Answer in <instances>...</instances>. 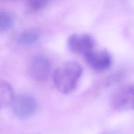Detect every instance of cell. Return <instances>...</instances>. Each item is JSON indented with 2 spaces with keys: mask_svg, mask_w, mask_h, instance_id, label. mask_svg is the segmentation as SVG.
<instances>
[{
  "mask_svg": "<svg viewBox=\"0 0 134 134\" xmlns=\"http://www.w3.org/2000/svg\"><path fill=\"white\" fill-rule=\"evenodd\" d=\"M82 74V68L77 62L73 61L65 62L54 71V85L60 92L70 93L76 88Z\"/></svg>",
  "mask_w": 134,
  "mask_h": 134,
  "instance_id": "cell-1",
  "label": "cell"
},
{
  "mask_svg": "<svg viewBox=\"0 0 134 134\" xmlns=\"http://www.w3.org/2000/svg\"><path fill=\"white\" fill-rule=\"evenodd\" d=\"M11 105L14 114L21 119H26L32 116L36 113L38 106L36 99L26 94L15 96Z\"/></svg>",
  "mask_w": 134,
  "mask_h": 134,
  "instance_id": "cell-2",
  "label": "cell"
},
{
  "mask_svg": "<svg viewBox=\"0 0 134 134\" xmlns=\"http://www.w3.org/2000/svg\"><path fill=\"white\" fill-rule=\"evenodd\" d=\"M112 107L118 110L134 109V83L126 84L117 90L111 98Z\"/></svg>",
  "mask_w": 134,
  "mask_h": 134,
  "instance_id": "cell-3",
  "label": "cell"
},
{
  "mask_svg": "<svg viewBox=\"0 0 134 134\" xmlns=\"http://www.w3.org/2000/svg\"><path fill=\"white\" fill-rule=\"evenodd\" d=\"M68 47L73 52L86 54L94 50L95 40L93 37L88 34H75L71 35L68 39Z\"/></svg>",
  "mask_w": 134,
  "mask_h": 134,
  "instance_id": "cell-4",
  "label": "cell"
},
{
  "mask_svg": "<svg viewBox=\"0 0 134 134\" xmlns=\"http://www.w3.org/2000/svg\"><path fill=\"white\" fill-rule=\"evenodd\" d=\"M28 69L34 79L39 81H44L50 74L51 63L47 57L41 54L36 55L30 61Z\"/></svg>",
  "mask_w": 134,
  "mask_h": 134,
  "instance_id": "cell-5",
  "label": "cell"
},
{
  "mask_svg": "<svg viewBox=\"0 0 134 134\" xmlns=\"http://www.w3.org/2000/svg\"><path fill=\"white\" fill-rule=\"evenodd\" d=\"M84 57L88 65L96 71H104L108 69L113 62L111 55L105 50L94 49Z\"/></svg>",
  "mask_w": 134,
  "mask_h": 134,
  "instance_id": "cell-6",
  "label": "cell"
},
{
  "mask_svg": "<svg viewBox=\"0 0 134 134\" xmlns=\"http://www.w3.org/2000/svg\"><path fill=\"white\" fill-rule=\"evenodd\" d=\"M40 37L39 32L36 29H28L20 33L17 38V42L23 46L31 45L38 41Z\"/></svg>",
  "mask_w": 134,
  "mask_h": 134,
  "instance_id": "cell-7",
  "label": "cell"
},
{
  "mask_svg": "<svg viewBox=\"0 0 134 134\" xmlns=\"http://www.w3.org/2000/svg\"><path fill=\"white\" fill-rule=\"evenodd\" d=\"M14 97L12 86L7 82L0 81V107L11 104Z\"/></svg>",
  "mask_w": 134,
  "mask_h": 134,
  "instance_id": "cell-8",
  "label": "cell"
},
{
  "mask_svg": "<svg viewBox=\"0 0 134 134\" xmlns=\"http://www.w3.org/2000/svg\"><path fill=\"white\" fill-rule=\"evenodd\" d=\"M14 20L13 16L6 11L0 10V31L9 30L14 25Z\"/></svg>",
  "mask_w": 134,
  "mask_h": 134,
  "instance_id": "cell-9",
  "label": "cell"
},
{
  "mask_svg": "<svg viewBox=\"0 0 134 134\" xmlns=\"http://www.w3.org/2000/svg\"><path fill=\"white\" fill-rule=\"evenodd\" d=\"M49 2L46 0H30L27 2L28 7L31 10L38 11L45 7Z\"/></svg>",
  "mask_w": 134,
  "mask_h": 134,
  "instance_id": "cell-10",
  "label": "cell"
}]
</instances>
